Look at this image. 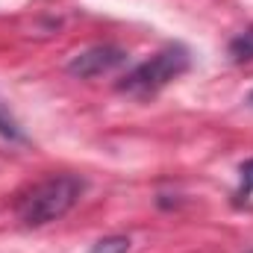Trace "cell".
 Segmentation results:
<instances>
[{
	"label": "cell",
	"mask_w": 253,
	"mask_h": 253,
	"mask_svg": "<svg viewBox=\"0 0 253 253\" xmlns=\"http://www.w3.org/2000/svg\"><path fill=\"white\" fill-rule=\"evenodd\" d=\"M230 56L236 62H251L253 59V27L242 30L233 42H230Z\"/></svg>",
	"instance_id": "277c9868"
},
{
	"label": "cell",
	"mask_w": 253,
	"mask_h": 253,
	"mask_svg": "<svg viewBox=\"0 0 253 253\" xmlns=\"http://www.w3.org/2000/svg\"><path fill=\"white\" fill-rule=\"evenodd\" d=\"M126 62H129V53L124 47H118V44H94V47L77 53L68 62V74L77 77V80H94V77L118 71Z\"/></svg>",
	"instance_id": "3957f363"
},
{
	"label": "cell",
	"mask_w": 253,
	"mask_h": 253,
	"mask_svg": "<svg viewBox=\"0 0 253 253\" xmlns=\"http://www.w3.org/2000/svg\"><path fill=\"white\" fill-rule=\"evenodd\" d=\"M253 194V156L239 165V189H236V203L251 200Z\"/></svg>",
	"instance_id": "5b68a950"
},
{
	"label": "cell",
	"mask_w": 253,
	"mask_h": 253,
	"mask_svg": "<svg viewBox=\"0 0 253 253\" xmlns=\"http://www.w3.org/2000/svg\"><path fill=\"white\" fill-rule=\"evenodd\" d=\"M126 251H129V239L126 236H106V239L94 242L88 253H126Z\"/></svg>",
	"instance_id": "8992f818"
},
{
	"label": "cell",
	"mask_w": 253,
	"mask_h": 253,
	"mask_svg": "<svg viewBox=\"0 0 253 253\" xmlns=\"http://www.w3.org/2000/svg\"><path fill=\"white\" fill-rule=\"evenodd\" d=\"M85 191V180L77 174H53L18 197V218L24 227H44L68 215Z\"/></svg>",
	"instance_id": "6da1fadb"
},
{
	"label": "cell",
	"mask_w": 253,
	"mask_h": 253,
	"mask_svg": "<svg viewBox=\"0 0 253 253\" xmlns=\"http://www.w3.org/2000/svg\"><path fill=\"white\" fill-rule=\"evenodd\" d=\"M0 135H3V138H9V141H24L21 126L15 124V118H12V115H6L3 109H0Z\"/></svg>",
	"instance_id": "52a82bcc"
},
{
	"label": "cell",
	"mask_w": 253,
	"mask_h": 253,
	"mask_svg": "<svg viewBox=\"0 0 253 253\" xmlns=\"http://www.w3.org/2000/svg\"><path fill=\"white\" fill-rule=\"evenodd\" d=\"M191 68V53L186 44H165L162 50H156L150 59L135 65L132 71H126L118 80V91L129 97H150L156 91H162L165 85H171L174 80H180Z\"/></svg>",
	"instance_id": "7a4b0ae2"
},
{
	"label": "cell",
	"mask_w": 253,
	"mask_h": 253,
	"mask_svg": "<svg viewBox=\"0 0 253 253\" xmlns=\"http://www.w3.org/2000/svg\"><path fill=\"white\" fill-rule=\"evenodd\" d=\"M248 100H251V103H253V91H251V94H248Z\"/></svg>",
	"instance_id": "ba28073f"
}]
</instances>
